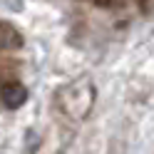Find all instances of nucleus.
<instances>
[{"instance_id":"1","label":"nucleus","mask_w":154,"mask_h":154,"mask_svg":"<svg viewBox=\"0 0 154 154\" xmlns=\"http://www.w3.org/2000/svg\"><path fill=\"white\" fill-rule=\"evenodd\" d=\"M57 107L70 119H85L94 107V85L90 77H80L57 92Z\"/></svg>"},{"instance_id":"2","label":"nucleus","mask_w":154,"mask_h":154,"mask_svg":"<svg viewBox=\"0 0 154 154\" xmlns=\"http://www.w3.org/2000/svg\"><path fill=\"white\" fill-rule=\"evenodd\" d=\"M0 100H3V104L8 109H17V107H23V104L27 102V90H25V85L20 82H10V85H5L3 92H0Z\"/></svg>"},{"instance_id":"3","label":"nucleus","mask_w":154,"mask_h":154,"mask_svg":"<svg viewBox=\"0 0 154 154\" xmlns=\"http://www.w3.org/2000/svg\"><path fill=\"white\" fill-rule=\"evenodd\" d=\"M23 47V35L15 25L10 23H0V52L8 50H20Z\"/></svg>"},{"instance_id":"4","label":"nucleus","mask_w":154,"mask_h":154,"mask_svg":"<svg viewBox=\"0 0 154 154\" xmlns=\"http://www.w3.org/2000/svg\"><path fill=\"white\" fill-rule=\"evenodd\" d=\"M0 3H3L5 8H8V10H23V0H0Z\"/></svg>"}]
</instances>
